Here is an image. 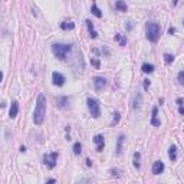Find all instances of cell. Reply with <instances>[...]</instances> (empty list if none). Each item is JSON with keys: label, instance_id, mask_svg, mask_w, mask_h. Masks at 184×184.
Returning a JSON list of instances; mask_svg holds the SVG:
<instances>
[{"label": "cell", "instance_id": "26", "mask_svg": "<svg viewBox=\"0 0 184 184\" xmlns=\"http://www.w3.org/2000/svg\"><path fill=\"white\" fill-rule=\"evenodd\" d=\"M92 141L98 145V144H102V142H105L104 141V135H101V134H98V135H95L94 138H92Z\"/></svg>", "mask_w": 184, "mask_h": 184}, {"label": "cell", "instance_id": "25", "mask_svg": "<svg viewBox=\"0 0 184 184\" xmlns=\"http://www.w3.org/2000/svg\"><path fill=\"white\" fill-rule=\"evenodd\" d=\"M81 152H82V145H81V142H75V144H73V154H75V156H79Z\"/></svg>", "mask_w": 184, "mask_h": 184}, {"label": "cell", "instance_id": "24", "mask_svg": "<svg viewBox=\"0 0 184 184\" xmlns=\"http://www.w3.org/2000/svg\"><path fill=\"white\" fill-rule=\"evenodd\" d=\"M164 62L167 65H170L174 62V55H171V53H164Z\"/></svg>", "mask_w": 184, "mask_h": 184}, {"label": "cell", "instance_id": "38", "mask_svg": "<svg viewBox=\"0 0 184 184\" xmlns=\"http://www.w3.org/2000/svg\"><path fill=\"white\" fill-rule=\"evenodd\" d=\"M2 79H3V72H0V84H2Z\"/></svg>", "mask_w": 184, "mask_h": 184}, {"label": "cell", "instance_id": "11", "mask_svg": "<svg viewBox=\"0 0 184 184\" xmlns=\"http://www.w3.org/2000/svg\"><path fill=\"white\" fill-rule=\"evenodd\" d=\"M17 114H19V104H17V101H12V105H10L9 109V117L13 119L17 117Z\"/></svg>", "mask_w": 184, "mask_h": 184}, {"label": "cell", "instance_id": "20", "mask_svg": "<svg viewBox=\"0 0 184 184\" xmlns=\"http://www.w3.org/2000/svg\"><path fill=\"white\" fill-rule=\"evenodd\" d=\"M114 39L119 43V46H125V45H127V38H125L124 35H121V33H117V35L114 36Z\"/></svg>", "mask_w": 184, "mask_h": 184}, {"label": "cell", "instance_id": "18", "mask_svg": "<svg viewBox=\"0 0 184 184\" xmlns=\"http://www.w3.org/2000/svg\"><path fill=\"white\" fill-rule=\"evenodd\" d=\"M154 69H156V66L151 65V63H142V66H141V71L144 72V73H152Z\"/></svg>", "mask_w": 184, "mask_h": 184}, {"label": "cell", "instance_id": "27", "mask_svg": "<svg viewBox=\"0 0 184 184\" xmlns=\"http://www.w3.org/2000/svg\"><path fill=\"white\" fill-rule=\"evenodd\" d=\"M177 81H178L180 85H184V71H180L177 75Z\"/></svg>", "mask_w": 184, "mask_h": 184}, {"label": "cell", "instance_id": "13", "mask_svg": "<svg viewBox=\"0 0 184 184\" xmlns=\"http://www.w3.org/2000/svg\"><path fill=\"white\" fill-rule=\"evenodd\" d=\"M85 23H86V28H88V30H89V36L92 39H96L98 38V33L95 32V29H94V23L91 22V20H85Z\"/></svg>", "mask_w": 184, "mask_h": 184}, {"label": "cell", "instance_id": "2", "mask_svg": "<svg viewBox=\"0 0 184 184\" xmlns=\"http://www.w3.org/2000/svg\"><path fill=\"white\" fill-rule=\"evenodd\" d=\"M145 33H147V39L150 42L152 43L158 42V39L161 36V26L157 22H148L145 26Z\"/></svg>", "mask_w": 184, "mask_h": 184}, {"label": "cell", "instance_id": "6", "mask_svg": "<svg viewBox=\"0 0 184 184\" xmlns=\"http://www.w3.org/2000/svg\"><path fill=\"white\" fill-rule=\"evenodd\" d=\"M65 76L62 75L61 72H52V84L55 86H63L65 85Z\"/></svg>", "mask_w": 184, "mask_h": 184}, {"label": "cell", "instance_id": "14", "mask_svg": "<svg viewBox=\"0 0 184 184\" xmlns=\"http://www.w3.org/2000/svg\"><path fill=\"white\" fill-rule=\"evenodd\" d=\"M124 140H125V135L124 134H121L118 137V140H117V156H121V152H122V142Z\"/></svg>", "mask_w": 184, "mask_h": 184}, {"label": "cell", "instance_id": "21", "mask_svg": "<svg viewBox=\"0 0 184 184\" xmlns=\"http://www.w3.org/2000/svg\"><path fill=\"white\" fill-rule=\"evenodd\" d=\"M140 160H141V154H140V152H134V167H135L137 170H140V167H141Z\"/></svg>", "mask_w": 184, "mask_h": 184}, {"label": "cell", "instance_id": "8", "mask_svg": "<svg viewBox=\"0 0 184 184\" xmlns=\"http://www.w3.org/2000/svg\"><path fill=\"white\" fill-rule=\"evenodd\" d=\"M69 102H71V96L63 95V96H59V98L56 99V107L58 108H61V109H63L69 105Z\"/></svg>", "mask_w": 184, "mask_h": 184}, {"label": "cell", "instance_id": "22", "mask_svg": "<svg viewBox=\"0 0 184 184\" xmlns=\"http://www.w3.org/2000/svg\"><path fill=\"white\" fill-rule=\"evenodd\" d=\"M119 119H121V114L117 111V112H114V117H112V121H111V127H115V125H118Z\"/></svg>", "mask_w": 184, "mask_h": 184}, {"label": "cell", "instance_id": "3", "mask_svg": "<svg viewBox=\"0 0 184 184\" xmlns=\"http://www.w3.org/2000/svg\"><path fill=\"white\" fill-rule=\"evenodd\" d=\"M71 49H72V46L68 45V43H53L52 45L53 55H55L58 59H61V61H65L66 55L71 52Z\"/></svg>", "mask_w": 184, "mask_h": 184}, {"label": "cell", "instance_id": "28", "mask_svg": "<svg viewBox=\"0 0 184 184\" xmlns=\"http://www.w3.org/2000/svg\"><path fill=\"white\" fill-rule=\"evenodd\" d=\"M76 184H94V183H92V180L91 178L85 177V178H81L79 181H76Z\"/></svg>", "mask_w": 184, "mask_h": 184}, {"label": "cell", "instance_id": "15", "mask_svg": "<svg viewBox=\"0 0 184 184\" xmlns=\"http://www.w3.org/2000/svg\"><path fill=\"white\" fill-rule=\"evenodd\" d=\"M91 13L94 14L95 17H98V19H101V17H102V12H101V9L98 7V5H96V3H92V6H91Z\"/></svg>", "mask_w": 184, "mask_h": 184}, {"label": "cell", "instance_id": "16", "mask_svg": "<svg viewBox=\"0 0 184 184\" xmlns=\"http://www.w3.org/2000/svg\"><path fill=\"white\" fill-rule=\"evenodd\" d=\"M61 29L62 30H72V29H75V23L72 20H65L61 23Z\"/></svg>", "mask_w": 184, "mask_h": 184}, {"label": "cell", "instance_id": "34", "mask_svg": "<svg viewBox=\"0 0 184 184\" xmlns=\"http://www.w3.org/2000/svg\"><path fill=\"white\" fill-rule=\"evenodd\" d=\"M177 105H178V107H183V99L181 98L177 99Z\"/></svg>", "mask_w": 184, "mask_h": 184}, {"label": "cell", "instance_id": "35", "mask_svg": "<svg viewBox=\"0 0 184 184\" xmlns=\"http://www.w3.org/2000/svg\"><path fill=\"white\" fill-rule=\"evenodd\" d=\"M178 112H180V115H184V108L183 107H178Z\"/></svg>", "mask_w": 184, "mask_h": 184}, {"label": "cell", "instance_id": "19", "mask_svg": "<svg viewBox=\"0 0 184 184\" xmlns=\"http://www.w3.org/2000/svg\"><path fill=\"white\" fill-rule=\"evenodd\" d=\"M115 9L119 10V12H127L128 10V6L125 2H122V0H118V2H115Z\"/></svg>", "mask_w": 184, "mask_h": 184}, {"label": "cell", "instance_id": "1", "mask_svg": "<svg viewBox=\"0 0 184 184\" xmlns=\"http://www.w3.org/2000/svg\"><path fill=\"white\" fill-rule=\"evenodd\" d=\"M45 117H46V96L43 94H39L35 112H33V122L36 125H42L45 121Z\"/></svg>", "mask_w": 184, "mask_h": 184}, {"label": "cell", "instance_id": "36", "mask_svg": "<svg viewBox=\"0 0 184 184\" xmlns=\"http://www.w3.org/2000/svg\"><path fill=\"white\" fill-rule=\"evenodd\" d=\"M85 161H86V165H88V167H91V165H92V161H91L89 158H86Z\"/></svg>", "mask_w": 184, "mask_h": 184}, {"label": "cell", "instance_id": "17", "mask_svg": "<svg viewBox=\"0 0 184 184\" xmlns=\"http://www.w3.org/2000/svg\"><path fill=\"white\" fill-rule=\"evenodd\" d=\"M168 158L171 161H175L177 160V145H171L168 148Z\"/></svg>", "mask_w": 184, "mask_h": 184}, {"label": "cell", "instance_id": "33", "mask_svg": "<svg viewBox=\"0 0 184 184\" xmlns=\"http://www.w3.org/2000/svg\"><path fill=\"white\" fill-rule=\"evenodd\" d=\"M168 33H170V35H174V33H175V28H173V26H171V28L168 29Z\"/></svg>", "mask_w": 184, "mask_h": 184}, {"label": "cell", "instance_id": "32", "mask_svg": "<svg viewBox=\"0 0 184 184\" xmlns=\"http://www.w3.org/2000/svg\"><path fill=\"white\" fill-rule=\"evenodd\" d=\"M55 183H56V180H55V178H51V180H47L45 184H55Z\"/></svg>", "mask_w": 184, "mask_h": 184}, {"label": "cell", "instance_id": "7", "mask_svg": "<svg viewBox=\"0 0 184 184\" xmlns=\"http://www.w3.org/2000/svg\"><path fill=\"white\" fill-rule=\"evenodd\" d=\"M107 84H108V81L105 79L104 76H95L94 78V88L95 91H102L107 86Z\"/></svg>", "mask_w": 184, "mask_h": 184}, {"label": "cell", "instance_id": "4", "mask_svg": "<svg viewBox=\"0 0 184 184\" xmlns=\"http://www.w3.org/2000/svg\"><path fill=\"white\" fill-rule=\"evenodd\" d=\"M86 105H88V109H89V114L94 117V118H99L101 117V107H99V101L95 98H88L86 99Z\"/></svg>", "mask_w": 184, "mask_h": 184}, {"label": "cell", "instance_id": "5", "mask_svg": "<svg viewBox=\"0 0 184 184\" xmlns=\"http://www.w3.org/2000/svg\"><path fill=\"white\" fill-rule=\"evenodd\" d=\"M58 157L59 154L58 152H51V154H45L43 156V163L47 165V168H55L56 167V161H58Z\"/></svg>", "mask_w": 184, "mask_h": 184}, {"label": "cell", "instance_id": "37", "mask_svg": "<svg viewBox=\"0 0 184 184\" xmlns=\"http://www.w3.org/2000/svg\"><path fill=\"white\" fill-rule=\"evenodd\" d=\"M20 151H22V152H24V151H26V147H24V145H22V147H20Z\"/></svg>", "mask_w": 184, "mask_h": 184}, {"label": "cell", "instance_id": "10", "mask_svg": "<svg viewBox=\"0 0 184 184\" xmlns=\"http://www.w3.org/2000/svg\"><path fill=\"white\" fill-rule=\"evenodd\" d=\"M142 105V94L141 92H137L134 95V99H132V109H140Z\"/></svg>", "mask_w": 184, "mask_h": 184}, {"label": "cell", "instance_id": "9", "mask_svg": "<svg viewBox=\"0 0 184 184\" xmlns=\"http://www.w3.org/2000/svg\"><path fill=\"white\" fill-rule=\"evenodd\" d=\"M164 168H165V165H164V163L161 160H157L154 164H152V174L154 175H158V174H161L163 171H164Z\"/></svg>", "mask_w": 184, "mask_h": 184}, {"label": "cell", "instance_id": "31", "mask_svg": "<svg viewBox=\"0 0 184 184\" xmlns=\"http://www.w3.org/2000/svg\"><path fill=\"white\" fill-rule=\"evenodd\" d=\"M150 84H151V82H150V79H145V81H144V89H148Z\"/></svg>", "mask_w": 184, "mask_h": 184}, {"label": "cell", "instance_id": "12", "mask_svg": "<svg viewBox=\"0 0 184 184\" xmlns=\"http://www.w3.org/2000/svg\"><path fill=\"white\" fill-rule=\"evenodd\" d=\"M157 115H158V108L154 107V108H152V115H151V125L152 127H160L161 125V121L157 119Z\"/></svg>", "mask_w": 184, "mask_h": 184}, {"label": "cell", "instance_id": "29", "mask_svg": "<svg viewBox=\"0 0 184 184\" xmlns=\"http://www.w3.org/2000/svg\"><path fill=\"white\" fill-rule=\"evenodd\" d=\"M91 63L96 68V69H99V66H101V63H99L98 59H95V58H91Z\"/></svg>", "mask_w": 184, "mask_h": 184}, {"label": "cell", "instance_id": "23", "mask_svg": "<svg viewBox=\"0 0 184 184\" xmlns=\"http://www.w3.org/2000/svg\"><path fill=\"white\" fill-rule=\"evenodd\" d=\"M109 174L112 175V177H115V178H121V177H122V173H121V170H118V168H111V170H109Z\"/></svg>", "mask_w": 184, "mask_h": 184}, {"label": "cell", "instance_id": "30", "mask_svg": "<svg viewBox=\"0 0 184 184\" xmlns=\"http://www.w3.org/2000/svg\"><path fill=\"white\" fill-rule=\"evenodd\" d=\"M104 147H105V142H102V144H98V145H96V151L101 152L102 150H104Z\"/></svg>", "mask_w": 184, "mask_h": 184}]
</instances>
